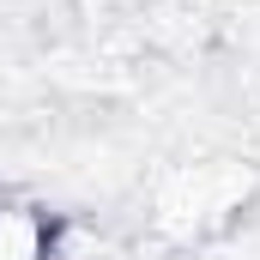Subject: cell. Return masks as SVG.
I'll list each match as a JSON object with an SVG mask.
<instances>
[{"label":"cell","instance_id":"cell-1","mask_svg":"<svg viewBox=\"0 0 260 260\" xmlns=\"http://www.w3.org/2000/svg\"><path fill=\"white\" fill-rule=\"evenodd\" d=\"M248 200V170H230V164H188L164 182L157 194V224L176 230V236H206L218 224H230Z\"/></svg>","mask_w":260,"mask_h":260},{"label":"cell","instance_id":"cell-2","mask_svg":"<svg viewBox=\"0 0 260 260\" xmlns=\"http://www.w3.org/2000/svg\"><path fill=\"white\" fill-rule=\"evenodd\" d=\"M61 218L30 194H0V260H55Z\"/></svg>","mask_w":260,"mask_h":260}]
</instances>
